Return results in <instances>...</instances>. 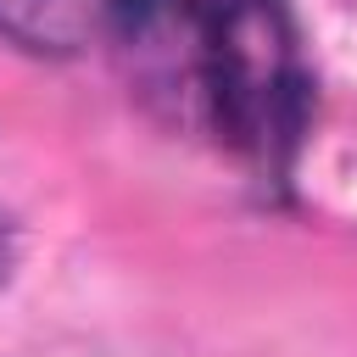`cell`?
I'll list each match as a JSON object with an SVG mask.
<instances>
[{"instance_id": "cell-1", "label": "cell", "mask_w": 357, "mask_h": 357, "mask_svg": "<svg viewBox=\"0 0 357 357\" xmlns=\"http://www.w3.org/2000/svg\"><path fill=\"white\" fill-rule=\"evenodd\" d=\"M145 95L251 173L284 184L307 123L312 73L284 0H106Z\"/></svg>"}, {"instance_id": "cell-2", "label": "cell", "mask_w": 357, "mask_h": 357, "mask_svg": "<svg viewBox=\"0 0 357 357\" xmlns=\"http://www.w3.org/2000/svg\"><path fill=\"white\" fill-rule=\"evenodd\" d=\"M106 28V0H0V39L28 56H78Z\"/></svg>"}, {"instance_id": "cell-3", "label": "cell", "mask_w": 357, "mask_h": 357, "mask_svg": "<svg viewBox=\"0 0 357 357\" xmlns=\"http://www.w3.org/2000/svg\"><path fill=\"white\" fill-rule=\"evenodd\" d=\"M11 273H17V223H11V212L0 206V290L11 284Z\"/></svg>"}]
</instances>
